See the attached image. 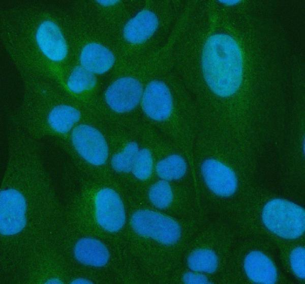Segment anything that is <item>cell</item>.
I'll list each match as a JSON object with an SVG mask.
<instances>
[{
	"label": "cell",
	"mask_w": 305,
	"mask_h": 284,
	"mask_svg": "<svg viewBox=\"0 0 305 284\" xmlns=\"http://www.w3.org/2000/svg\"><path fill=\"white\" fill-rule=\"evenodd\" d=\"M205 80L213 93L222 97L230 96L242 81L243 60L237 42L225 34H216L206 41L202 53Z\"/></svg>",
	"instance_id": "obj_1"
},
{
	"label": "cell",
	"mask_w": 305,
	"mask_h": 284,
	"mask_svg": "<svg viewBox=\"0 0 305 284\" xmlns=\"http://www.w3.org/2000/svg\"><path fill=\"white\" fill-rule=\"evenodd\" d=\"M265 226L276 235L287 239L298 238L304 230V211L298 205L276 198L264 206L262 212Z\"/></svg>",
	"instance_id": "obj_2"
},
{
	"label": "cell",
	"mask_w": 305,
	"mask_h": 284,
	"mask_svg": "<svg viewBox=\"0 0 305 284\" xmlns=\"http://www.w3.org/2000/svg\"><path fill=\"white\" fill-rule=\"evenodd\" d=\"M133 230L139 235L150 238L165 245L176 243L181 235L179 224L171 218L160 213L141 210L131 218Z\"/></svg>",
	"instance_id": "obj_3"
},
{
	"label": "cell",
	"mask_w": 305,
	"mask_h": 284,
	"mask_svg": "<svg viewBox=\"0 0 305 284\" xmlns=\"http://www.w3.org/2000/svg\"><path fill=\"white\" fill-rule=\"evenodd\" d=\"M72 141L77 152L87 162L95 165L105 163L108 147L102 133L87 125L77 126L72 131Z\"/></svg>",
	"instance_id": "obj_4"
},
{
	"label": "cell",
	"mask_w": 305,
	"mask_h": 284,
	"mask_svg": "<svg viewBox=\"0 0 305 284\" xmlns=\"http://www.w3.org/2000/svg\"><path fill=\"white\" fill-rule=\"evenodd\" d=\"M26 202L23 195L14 189L1 191L0 229L3 235L21 232L26 224Z\"/></svg>",
	"instance_id": "obj_5"
},
{
	"label": "cell",
	"mask_w": 305,
	"mask_h": 284,
	"mask_svg": "<svg viewBox=\"0 0 305 284\" xmlns=\"http://www.w3.org/2000/svg\"><path fill=\"white\" fill-rule=\"evenodd\" d=\"M95 215L99 225L108 232H116L123 227L126 220L124 206L116 192L108 188L98 192Z\"/></svg>",
	"instance_id": "obj_6"
},
{
	"label": "cell",
	"mask_w": 305,
	"mask_h": 284,
	"mask_svg": "<svg viewBox=\"0 0 305 284\" xmlns=\"http://www.w3.org/2000/svg\"><path fill=\"white\" fill-rule=\"evenodd\" d=\"M143 88L136 79L125 77L114 81L107 89L105 98L114 111L124 113L135 108L140 102Z\"/></svg>",
	"instance_id": "obj_7"
},
{
	"label": "cell",
	"mask_w": 305,
	"mask_h": 284,
	"mask_svg": "<svg viewBox=\"0 0 305 284\" xmlns=\"http://www.w3.org/2000/svg\"><path fill=\"white\" fill-rule=\"evenodd\" d=\"M141 105L150 119L156 121L166 120L170 116L173 107L170 90L161 81H151L143 92Z\"/></svg>",
	"instance_id": "obj_8"
},
{
	"label": "cell",
	"mask_w": 305,
	"mask_h": 284,
	"mask_svg": "<svg viewBox=\"0 0 305 284\" xmlns=\"http://www.w3.org/2000/svg\"><path fill=\"white\" fill-rule=\"evenodd\" d=\"M204 181L216 195L227 197L235 193L237 180L234 172L222 162L213 159L205 160L201 165Z\"/></svg>",
	"instance_id": "obj_9"
},
{
	"label": "cell",
	"mask_w": 305,
	"mask_h": 284,
	"mask_svg": "<svg viewBox=\"0 0 305 284\" xmlns=\"http://www.w3.org/2000/svg\"><path fill=\"white\" fill-rule=\"evenodd\" d=\"M37 44L43 54L49 60L59 62L68 52L66 40L58 25L50 20L42 22L36 32Z\"/></svg>",
	"instance_id": "obj_10"
},
{
	"label": "cell",
	"mask_w": 305,
	"mask_h": 284,
	"mask_svg": "<svg viewBox=\"0 0 305 284\" xmlns=\"http://www.w3.org/2000/svg\"><path fill=\"white\" fill-rule=\"evenodd\" d=\"M158 25L156 15L144 10L139 12L125 25L123 35L125 40L133 44H141L155 33Z\"/></svg>",
	"instance_id": "obj_11"
},
{
	"label": "cell",
	"mask_w": 305,
	"mask_h": 284,
	"mask_svg": "<svg viewBox=\"0 0 305 284\" xmlns=\"http://www.w3.org/2000/svg\"><path fill=\"white\" fill-rule=\"evenodd\" d=\"M114 62L112 52L96 43L86 44L80 55L81 66L93 74H103L107 72L112 68Z\"/></svg>",
	"instance_id": "obj_12"
},
{
	"label": "cell",
	"mask_w": 305,
	"mask_h": 284,
	"mask_svg": "<svg viewBox=\"0 0 305 284\" xmlns=\"http://www.w3.org/2000/svg\"><path fill=\"white\" fill-rule=\"evenodd\" d=\"M244 266L248 277L258 283L271 284L277 279L276 269L272 261L260 251H252L246 257Z\"/></svg>",
	"instance_id": "obj_13"
},
{
	"label": "cell",
	"mask_w": 305,
	"mask_h": 284,
	"mask_svg": "<svg viewBox=\"0 0 305 284\" xmlns=\"http://www.w3.org/2000/svg\"><path fill=\"white\" fill-rule=\"evenodd\" d=\"M76 259L81 264L94 267H102L109 260L106 247L100 241L91 238L79 240L74 248Z\"/></svg>",
	"instance_id": "obj_14"
},
{
	"label": "cell",
	"mask_w": 305,
	"mask_h": 284,
	"mask_svg": "<svg viewBox=\"0 0 305 284\" xmlns=\"http://www.w3.org/2000/svg\"><path fill=\"white\" fill-rule=\"evenodd\" d=\"M80 117V113L75 108L67 105H59L50 111L48 123L55 131L66 133L79 121Z\"/></svg>",
	"instance_id": "obj_15"
},
{
	"label": "cell",
	"mask_w": 305,
	"mask_h": 284,
	"mask_svg": "<svg viewBox=\"0 0 305 284\" xmlns=\"http://www.w3.org/2000/svg\"><path fill=\"white\" fill-rule=\"evenodd\" d=\"M156 169L160 178L171 181L182 178L186 173L187 165L181 156L173 154L159 161Z\"/></svg>",
	"instance_id": "obj_16"
},
{
	"label": "cell",
	"mask_w": 305,
	"mask_h": 284,
	"mask_svg": "<svg viewBox=\"0 0 305 284\" xmlns=\"http://www.w3.org/2000/svg\"><path fill=\"white\" fill-rule=\"evenodd\" d=\"M189 267L196 272L212 273L218 267V258L212 250L199 249L192 252L188 259Z\"/></svg>",
	"instance_id": "obj_17"
},
{
	"label": "cell",
	"mask_w": 305,
	"mask_h": 284,
	"mask_svg": "<svg viewBox=\"0 0 305 284\" xmlns=\"http://www.w3.org/2000/svg\"><path fill=\"white\" fill-rule=\"evenodd\" d=\"M96 78L91 73L81 66L74 69L67 81L70 91L76 94L92 89L96 85Z\"/></svg>",
	"instance_id": "obj_18"
},
{
	"label": "cell",
	"mask_w": 305,
	"mask_h": 284,
	"mask_svg": "<svg viewBox=\"0 0 305 284\" xmlns=\"http://www.w3.org/2000/svg\"><path fill=\"white\" fill-rule=\"evenodd\" d=\"M139 150L136 143H128L120 152L112 157L111 161L112 167L119 172L127 173L131 171Z\"/></svg>",
	"instance_id": "obj_19"
},
{
	"label": "cell",
	"mask_w": 305,
	"mask_h": 284,
	"mask_svg": "<svg viewBox=\"0 0 305 284\" xmlns=\"http://www.w3.org/2000/svg\"><path fill=\"white\" fill-rule=\"evenodd\" d=\"M148 197L151 203L157 208H166L173 200L171 187L166 180L158 181L150 188Z\"/></svg>",
	"instance_id": "obj_20"
},
{
	"label": "cell",
	"mask_w": 305,
	"mask_h": 284,
	"mask_svg": "<svg viewBox=\"0 0 305 284\" xmlns=\"http://www.w3.org/2000/svg\"><path fill=\"white\" fill-rule=\"evenodd\" d=\"M153 160L151 153L146 149L139 150L134 162L132 172L141 180L148 179L151 175Z\"/></svg>",
	"instance_id": "obj_21"
},
{
	"label": "cell",
	"mask_w": 305,
	"mask_h": 284,
	"mask_svg": "<svg viewBox=\"0 0 305 284\" xmlns=\"http://www.w3.org/2000/svg\"><path fill=\"white\" fill-rule=\"evenodd\" d=\"M290 264L295 275L300 278L304 277V249L298 247L294 249L290 254Z\"/></svg>",
	"instance_id": "obj_22"
},
{
	"label": "cell",
	"mask_w": 305,
	"mask_h": 284,
	"mask_svg": "<svg viewBox=\"0 0 305 284\" xmlns=\"http://www.w3.org/2000/svg\"><path fill=\"white\" fill-rule=\"evenodd\" d=\"M183 281L188 284L209 283L208 278L204 275L194 273L187 272L183 276Z\"/></svg>",
	"instance_id": "obj_23"
},
{
	"label": "cell",
	"mask_w": 305,
	"mask_h": 284,
	"mask_svg": "<svg viewBox=\"0 0 305 284\" xmlns=\"http://www.w3.org/2000/svg\"><path fill=\"white\" fill-rule=\"evenodd\" d=\"M98 2L103 6L112 5L115 4L117 1H98Z\"/></svg>",
	"instance_id": "obj_24"
}]
</instances>
